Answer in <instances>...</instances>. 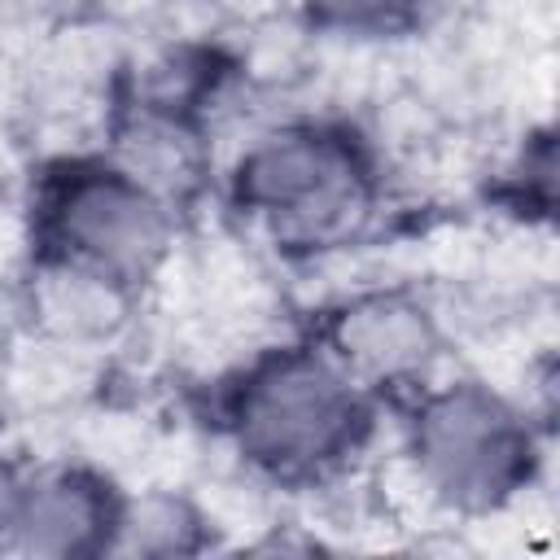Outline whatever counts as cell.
<instances>
[{"instance_id":"ba28073f","label":"cell","mask_w":560,"mask_h":560,"mask_svg":"<svg viewBox=\"0 0 560 560\" xmlns=\"http://www.w3.org/2000/svg\"><path fill=\"white\" fill-rule=\"evenodd\" d=\"M18 499H22V486L0 468V542L13 538V521H18Z\"/></svg>"},{"instance_id":"5b68a950","label":"cell","mask_w":560,"mask_h":560,"mask_svg":"<svg viewBox=\"0 0 560 560\" xmlns=\"http://www.w3.org/2000/svg\"><path fill=\"white\" fill-rule=\"evenodd\" d=\"M332 346L346 372L368 376V381H398L420 372L433 359L438 332L424 306L394 298V293H376L354 302L337 328H332Z\"/></svg>"},{"instance_id":"8992f818","label":"cell","mask_w":560,"mask_h":560,"mask_svg":"<svg viewBox=\"0 0 560 560\" xmlns=\"http://www.w3.org/2000/svg\"><path fill=\"white\" fill-rule=\"evenodd\" d=\"M118 512L83 472H52L22 490L13 542L35 556H79L109 547Z\"/></svg>"},{"instance_id":"277c9868","label":"cell","mask_w":560,"mask_h":560,"mask_svg":"<svg viewBox=\"0 0 560 560\" xmlns=\"http://www.w3.org/2000/svg\"><path fill=\"white\" fill-rule=\"evenodd\" d=\"M52 236L96 280H140L166 249L171 219L149 184L127 171L74 175L52 201Z\"/></svg>"},{"instance_id":"6da1fadb","label":"cell","mask_w":560,"mask_h":560,"mask_svg":"<svg viewBox=\"0 0 560 560\" xmlns=\"http://www.w3.org/2000/svg\"><path fill=\"white\" fill-rule=\"evenodd\" d=\"M359 398L350 376L315 354L262 363L236 398V442L276 472H311L346 455L359 438Z\"/></svg>"},{"instance_id":"52a82bcc","label":"cell","mask_w":560,"mask_h":560,"mask_svg":"<svg viewBox=\"0 0 560 560\" xmlns=\"http://www.w3.org/2000/svg\"><path fill=\"white\" fill-rule=\"evenodd\" d=\"M197 512L175 499V494H149L140 503H131L127 512H118L114 521V547L118 551H140V556H175V551H192L197 547Z\"/></svg>"},{"instance_id":"3957f363","label":"cell","mask_w":560,"mask_h":560,"mask_svg":"<svg viewBox=\"0 0 560 560\" xmlns=\"http://www.w3.org/2000/svg\"><path fill=\"white\" fill-rule=\"evenodd\" d=\"M416 464L451 508H494L529 477V433L481 385H451L416 420Z\"/></svg>"},{"instance_id":"7a4b0ae2","label":"cell","mask_w":560,"mask_h":560,"mask_svg":"<svg viewBox=\"0 0 560 560\" xmlns=\"http://www.w3.org/2000/svg\"><path fill=\"white\" fill-rule=\"evenodd\" d=\"M241 201L293 245L346 236L368 206L359 158L324 131H276L241 162Z\"/></svg>"}]
</instances>
